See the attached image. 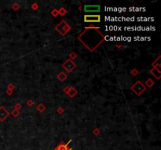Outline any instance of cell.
Returning a JSON list of instances; mask_svg holds the SVG:
<instances>
[{
	"label": "cell",
	"instance_id": "5bb4252c",
	"mask_svg": "<svg viewBox=\"0 0 161 150\" xmlns=\"http://www.w3.org/2000/svg\"><path fill=\"white\" fill-rule=\"evenodd\" d=\"M52 14H53V15H54V16H57V14H58L57 10H53L52 12Z\"/></svg>",
	"mask_w": 161,
	"mask_h": 150
},
{
	"label": "cell",
	"instance_id": "6da1fadb",
	"mask_svg": "<svg viewBox=\"0 0 161 150\" xmlns=\"http://www.w3.org/2000/svg\"><path fill=\"white\" fill-rule=\"evenodd\" d=\"M79 40L90 51H94L104 40V35L98 28H86L79 36Z\"/></svg>",
	"mask_w": 161,
	"mask_h": 150
},
{
	"label": "cell",
	"instance_id": "3957f363",
	"mask_svg": "<svg viewBox=\"0 0 161 150\" xmlns=\"http://www.w3.org/2000/svg\"><path fill=\"white\" fill-rule=\"evenodd\" d=\"M85 13H98L101 10L99 5H85L83 7Z\"/></svg>",
	"mask_w": 161,
	"mask_h": 150
},
{
	"label": "cell",
	"instance_id": "52a82bcc",
	"mask_svg": "<svg viewBox=\"0 0 161 150\" xmlns=\"http://www.w3.org/2000/svg\"><path fill=\"white\" fill-rule=\"evenodd\" d=\"M55 150H72V149L69 148V145H68V144L61 143L55 149Z\"/></svg>",
	"mask_w": 161,
	"mask_h": 150
},
{
	"label": "cell",
	"instance_id": "5b68a950",
	"mask_svg": "<svg viewBox=\"0 0 161 150\" xmlns=\"http://www.w3.org/2000/svg\"><path fill=\"white\" fill-rule=\"evenodd\" d=\"M76 67H77L76 64L72 60V59H68V60L64 62L63 64V67L65 69V70H67V72H72Z\"/></svg>",
	"mask_w": 161,
	"mask_h": 150
},
{
	"label": "cell",
	"instance_id": "4fadbf2b",
	"mask_svg": "<svg viewBox=\"0 0 161 150\" xmlns=\"http://www.w3.org/2000/svg\"><path fill=\"white\" fill-rule=\"evenodd\" d=\"M32 8H33V9H38V5L36 4V3L35 4H33L32 5Z\"/></svg>",
	"mask_w": 161,
	"mask_h": 150
},
{
	"label": "cell",
	"instance_id": "277c9868",
	"mask_svg": "<svg viewBox=\"0 0 161 150\" xmlns=\"http://www.w3.org/2000/svg\"><path fill=\"white\" fill-rule=\"evenodd\" d=\"M84 21L88 23H98L101 21L100 15H85L84 16Z\"/></svg>",
	"mask_w": 161,
	"mask_h": 150
},
{
	"label": "cell",
	"instance_id": "7c38bea8",
	"mask_svg": "<svg viewBox=\"0 0 161 150\" xmlns=\"http://www.w3.org/2000/svg\"><path fill=\"white\" fill-rule=\"evenodd\" d=\"M70 57H71L72 59L73 58V59H75V57H76V55L75 54V53H72L71 55H70Z\"/></svg>",
	"mask_w": 161,
	"mask_h": 150
},
{
	"label": "cell",
	"instance_id": "8992f818",
	"mask_svg": "<svg viewBox=\"0 0 161 150\" xmlns=\"http://www.w3.org/2000/svg\"><path fill=\"white\" fill-rule=\"evenodd\" d=\"M8 116H9V113H8L7 110L4 109L3 107H1L0 108V120L3 121Z\"/></svg>",
	"mask_w": 161,
	"mask_h": 150
},
{
	"label": "cell",
	"instance_id": "30bf717a",
	"mask_svg": "<svg viewBox=\"0 0 161 150\" xmlns=\"http://www.w3.org/2000/svg\"><path fill=\"white\" fill-rule=\"evenodd\" d=\"M146 84H147V85H148L149 87H151V86L152 85V84H154V82L152 81L151 80V79H149V80L146 81Z\"/></svg>",
	"mask_w": 161,
	"mask_h": 150
},
{
	"label": "cell",
	"instance_id": "7a4b0ae2",
	"mask_svg": "<svg viewBox=\"0 0 161 150\" xmlns=\"http://www.w3.org/2000/svg\"><path fill=\"white\" fill-rule=\"evenodd\" d=\"M131 90L134 93H136L138 95H141L146 90V88L140 81H138L136 83L132 85Z\"/></svg>",
	"mask_w": 161,
	"mask_h": 150
},
{
	"label": "cell",
	"instance_id": "8fae6325",
	"mask_svg": "<svg viewBox=\"0 0 161 150\" xmlns=\"http://www.w3.org/2000/svg\"><path fill=\"white\" fill-rule=\"evenodd\" d=\"M65 13H66V11L64 10L63 8H61V9L59 10V13L61 14V16H63V15H64V14H65Z\"/></svg>",
	"mask_w": 161,
	"mask_h": 150
},
{
	"label": "cell",
	"instance_id": "9c48e42d",
	"mask_svg": "<svg viewBox=\"0 0 161 150\" xmlns=\"http://www.w3.org/2000/svg\"><path fill=\"white\" fill-rule=\"evenodd\" d=\"M58 79H59V80H60L61 81H64L67 78V75H66L64 72H61V73H59V74H58Z\"/></svg>",
	"mask_w": 161,
	"mask_h": 150
},
{
	"label": "cell",
	"instance_id": "ba28073f",
	"mask_svg": "<svg viewBox=\"0 0 161 150\" xmlns=\"http://www.w3.org/2000/svg\"><path fill=\"white\" fill-rule=\"evenodd\" d=\"M151 73L152 75L154 76V77H156V78L159 79L160 78V72L159 69H156V68H153L152 70H151Z\"/></svg>",
	"mask_w": 161,
	"mask_h": 150
}]
</instances>
